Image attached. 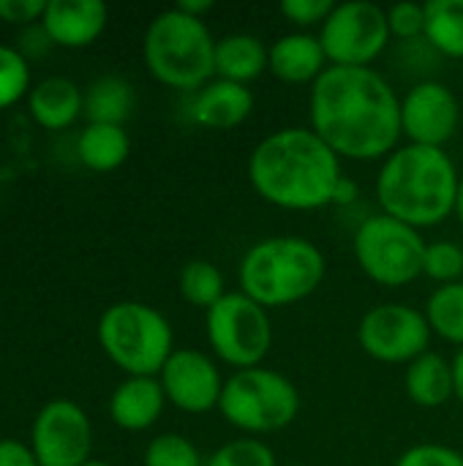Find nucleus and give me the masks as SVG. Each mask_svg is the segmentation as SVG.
<instances>
[{
	"mask_svg": "<svg viewBox=\"0 0 463 466\" xmlns=\"http://www.w3.org/2000/svg\"><path fill=\"white\" fill-rule=\"evenodd\" d=\"M311 131L338 158H388L401 134V98L374 68L330 66L311 85Z\"/></svg>",
	"mask_w": 463,
	"mask_h": 466,
	"instance_id": "obj_1",
	"label": "nucleus"
},
{
	"mask_svg": "<svg viewBox=\"0 0 463 466\" xmlns=\"http://www.w3.org/2000/svg\"><path fill=\"white\" fill-rule=\"evenodd\" d=\"M341 158L311 128L292 126L267 134L248 156L254 191L281 210H322L333 205Z\"/></svg>",
	"mask_w": 463,
	"mask_h": 466,
	"instance_id": "obj_2",
	"label": "nucleus"
},
{
	"mask_svg": "<svg viewBox=\"0 0 463 466\" xmlns=\"http://www.w3.org/2000/svg\"><path fill=\"white\" fill-rule=\"evenodd\" d=\"M461 175L442 147H396L377 177V197L385 216L415 229H428L456 213Z\"/></svg>",
	"mask_w": 463,
	"mask_h": 466,
	"instance_id": "obj_3",
	"label": "nucleus"
},
{
	"mask_svg": "<svg viewBox=\"0 0 463 466\" xmlns=\"http://www.w3.org/2000/svg\"><path fill=\"white\" fill-rule=\"evenodd\" d=\"M325 254L306 238L281 235L251 246L240 262V292L262 309H284L311 298L325 281Z\"/></svg>",
	"mask_w": 463,
	"mask_h": 466,
	"instance_id": "obj_4",
	"label": "nucleus"
},
{
	"mask_svg": "<svg viewBox=\"0 0 463 466\" xmlns=\"http://www.w3.org/2000/svg\"><path fill=\"white\" fill-rule=\"evenodd\" d=\"M145 66L166 87L196 93L216 79V38L205 19L161 11L145 30Z\"/></svg>",
	"mask_w": 463,
	"mask_h": 466,
	"instance_id": "obj_5",
	"label": "nucleus"
},
{
	"mask_svg": "<svg viewBox=\"0 0 463 466\" xmlns=\"http://www.w3.org/2000/svg\"><path fill=\"white\" fill-rule=\"evenodd\" d=\"M98 344L128 377H158L175 352L166 317L139 300L115 303L101 314Z\"/></svg>",
	"mask_w": 463,
	"mask_h": 466,
	"instance_id": "obj_6",
	"label": "nucleus"
},
{
	"mask_svg": "<svg viewBox=\"0 0 463 466\" xmlns=\"http://www.w3.org/2000/svg\"><path fill=\"white\" fill-rule=\"evenodd\" d=\"M218 412L243 434H273L295 423L300 393L273 369H243L224 382Z\"/></svg>",
	"mask_w": 463,
	"mask_h": 466,
	"instance_id": "obj_7",
	"label": "nucleus"
},
{
	"mask_svg": "<svg viewBox=\"0 0 463 466\" xmlns=\"http://www.w3.org/2000/svg\"><path fill=\"white\" fill-rule=\"evenodd\" d=\"M355 259L360 270L388 289L409 287L423 276V257H426V240L420 229L377 213L366 218L352 240Z\"/></svg>",
	"mask_w": 463,
	"mask_h": 466,
	"instance_id": "obj_8",
	"label": "nucleus"
},
{
	"mask_svg": "<svg viewBox=\"0 0 463 466\" xmlns=\"http://www.w3.org/2000/svg\"><path fill=\"white\" fill-rule=\"evenodd\" d=\"M205 325L213 355L237 371L262 366L273 347L270 314L246 292H226L207 311Z\"/></svg>",
	"mask_w": 463,
	"mask_h": 466,
	"instance_id": "obj_9",
	"label": "nucleus"
},
{
	"mask_svg": "<svg viewBox=\"0 0 463 466\" xmlns=\"http://www.w3.org/2000/svg\"><path fill=\"white\" fill-rule=\"evenodd\" d=\"M388 11L368 0L336 3L333 14L319 27V41L330 66L371 68L390 44Z\"/></svg>",
	"mask_w": 463,
	"mask_h": 466,
	"instance_id": "obj_10",
	"label": "nucleus"
},
{
	"mask_svg": "<svg viewBox=\"0 0 463 466\" xmlns=\"http://www.w3.org/2000/svg\"><path fill=\"white\" fill-rule=\"evenodd\" d=\"M363 352L379 363H412L428 352L431 325L423 311L407 303H382L363 314L357 325Z\"/></svg>",
	"mask_w": 463,
	"mask_h": 466,
	"instance_id": "obj_11",
	"label": "nucleus"
},
{
	"mask_svg": "<svg viewBox=\"0 0 463 466\" xmlns=\"http://www.w3.org/2000/svg\"><path fill=\"white\" fill-rule=\"evenodd\" d=\"M30 448L38 466H82L90 461L93 429L74 401H49L33 420Z\"/></svg>",
	"mask_w": 463,
	"mask_h": 466,
	"instance_id": "obj_12",
	"label": "nucleus"
},
{
	"mask_svg": "<svg viewBox=\"0 0 463 466\" xmlns=\"http://www.w3.org/2000/svg\"><path fill=\"white\" fill-rule=\"evenodd\" d=\"M461 126V104L456 93L442 82H418L401 98V134L409 145L442 147L456 137Z\"/></svg>",
	"mask_w": 463,
	"mask_h": 466,
	"instance_id": "obj_13",
	"label": "nucleus"
},
{
	"mask_svg": "<svg viewBox=\"0 0 463 466\" xmlns=\"http://www.w3.org/2000/svg\"><path fill=\"white\" fill-rule=\"evenodd\" d=\"M164 396L186 415H207L218 410L224 382L213 358L199 350H175L158 374Z\"/></svg>",
	"mask_w": 463,
	"mask_h": 466,
	"instance_id": "obj_14",
	"label": "nucleus"
},
{
	"mask_svg": "<svg viewBox=\"0 0 463 466\" xmlns=\"http://www.w3.org/2000/svg\"><path fill=\"white\" fill-rule=\"evenodd\" d=\"M106 19L109 11L101 0H46L41 25L52 44L79 49L104 33Z\"/></svg>",
	"mask_w": 463,
	"mask_h": 466,
	"instance_id": "obj_15",
	"label": "nucleus"
},
{
	"mask_svg": "<svg viewBox=\"0 0 463 466\" xmlns=\"http://www.w3.org/2000/svg\"><path fill=\"white\" fill-rule=\"evenodd\" d=\"M327 68V55L314 33H287L267 46V71L287 85H314Z\"/></svg>",
	"mask_w": 463,
	"mask_h": 466,
	"instance_id": "obj_16",
	"label": "nucleus"
},
{
	"mask_svg": "<svg viewBox=\"0 0 463 466\" xmlns=\"http://www.w3.org/2000/svg\"><path fill=\"white\" fill-rule=\"evenodd\" d=\"M254 112V93L246 85L213 79L202 90H196L191 101V120L210 131H229L248 120Z\"/></svg>",
	"mask_w": 463,
	"mask_h": 466,
	"instance_id": "obj_17",
	"label": "nucleus"
},
{
	"mask_svg": "<svg viewBox=\"0 0 463 466\" xmlns=\"http://www.w3.org/2000/svg\"><path fill=\"white\" fill-rule=\"evenodd\" d=\"M166 396L158 377H128L109 399V418L123 431H145L164 412Z\"/></svg>",
	"mask_w": 463,
	"mask_h": 466,
	"instance_id": "obj_18",
	"label": "nucleus"
},
{
	"mask_svg": "<svg viewBox=\"0 0 463 466\" xmlns=\"http://www.w3.org/2000/svg\"><path fill=\"white\" fill-rule=\"evenodd\" d=\"M79 112H85V96L65 76L41 79L30 90V115L38 126L49 131H60L71 126L79 117Z\"/></svg>",
	"mask_w": 463,
	"mask_h": 466,
	"instance_id": "obj_19",
	"label": "nucleus"
},
{
	"mask_svg": "<svg viewBox=\"0 0 463 466\" xmlns=\"http://www.w3.org/2000/svg\"><path fill=\"white\" fill-rule=\"evenodd\" d=\"M404 388H407L409 401L418 407H426V410L445 407L450 399H456L453 363H448L437 352H426L407 366Z\"/></svg>",
	"mask_w": 463,
	"mask_h": 466,
	"instance_id": "obj_20",
	"label": "nucleus"
},
{
	"mask_svg": "<svg viewBox=\"0 0 463 466\" xmlns=\"http://www.w3.org/2000/svg\"><path fill=\"white\" fill-rule=\"evenodd\" d=\"M267 68V46L251 33H229L216 41V76L248 85Z\"/></svg>",
	"mask_w": 463,
	"mask_h": 466,
	"instance_id": "obj_21",
	"label": "nucleus"
},
{
	"mask_svg": "<svg viewBox=\"0 0 463 466\" xmlns=\"http://www.w3.org/2000/svg\"><path fill=\"white\" fill-rule=\"evenodd\" d=\"M76 153L90 172H112L126 164L131 153V139L123 126L87 123L79 134Z\"/></svg>",
	"mask_w": 463,
	"mask_h": 466,
	"instance_id": "obj_22",
	"label": "nucleus"
},
{
	"mask_svg": "<svg viewBox=\"0 0 463 466\" xmlns=\"http://www.w3.org/2000/svg\"><path fill=\"white\" fill-rule=\"evenodd\" d=\"M134 109V90L123 76H98L85 93V115L90 123L123 126Z\"/></svg>",
	"mask_w": 463,
	"mask_h": 466,
	"instance_id": "obj_23",
	"label": "nucleus"
},
{
	"mask_svg": "<svg viewBox=\"0 0 463 466\" xmlns=\"http://www.w3.org/2000/svg\"><path fill=\"white\" fill-rule=\"evenodd\" d=\"M426 41L445 57L463 60V0H428Z\"/></svg>",
	"mask_w": 463,
	"mask_h": 466,
	"instance_id": "obj_24",
	"label": "nucleus"
},
{
	"mask_svg": "<svg viewBox=\"0 0 463 466\" xmlns=\"http://www.w3.org/2000/svg\"><path fill=\"white\" fill-rule=\"evenodd\" d=\"M426 319L431 325V333L445 339L448 344H456L463 350V284H445L437 287L426 303Z\"/></svg>",
	"mask_w": 463,
	"mask_h": 466,
	"instance_id": "obj_25",
	"label": "nucleus"
},
{
	"mask_svg": "<svg viewBox=\"0 0 463 466\" xmlns=\"http://www.w3.org/2000/svg\"><path fill=\"white\" fill-rule=\"evenodd\" d=\"M177 287H180V295H183L191 306L205 309V311H210V309L226 295L221 270H218L213 262H205V259L188 262V265L180 270Z\"/></svg>",
	"mask_w": 463,
	"mask_h": 466,
	"instance_id": "obj_26",
	"label": "nucleus"
},
{
	"mask_svg": "<svg viewBox=\"0 0 463 466\" xmlns=\"http://www.w3.org/2000/svg\"><path fill=\"white\" fill-rule=\"evenodd\" d=\"M205 466H278L276 453L257 437H240L210 453Z\"/></svg>",
	"mask_w": 463,
	"mask_h": 466,
	"instance_id": "obj_27",
	"label": "nucleus"
},
{
	"mask_svg": "<svg viewBox=\"0 0 463 466\" xmlns=\"http://www.w3.org/2000/svg\"><path fill=\"white\" fill-rule=\"evenodd\" d=\"M423 276H428L431 281H439V287H445V284H456V281L463 276L461 246H458V243H450V240H434V243H426Z\"/></svg>",
	"mask_w": 463,
	"mask_h": 466,
	"instance_id": "obj_28",
	"label": "nucleus"
},
{
	"mask_svg": "<svg viewBox=\"0 0 463 466\" xmlns=\"http://www.w3.org/2000/svg\"><path fill=\"white\" fill-rule=\"evenodd\" d=\"M145 466H205L196 445L180 434H158L145 451Z\"/></svg>",
	"mask_w": 463,
	"mask_h": 466,
	"instance_id": "obj_29",
	"label": "nucleus"
},
{
	"mask_svg": "<svg viewBox=\"0 0 463 466\" xmlns=\"http://www.w3.org/2000/svg\"><path fill=\"white\" fill-rule=\"evenodd\" d=\"M30 87V66L14 46L0 44V109L16 104Z\"/></svg>",
	"mask_w": 463,
	"mask_h": 466,
	"instance_id": "obj_30",
	"label": "nucleus"
},
{
	"mask_svg": "<svg viewBox=\"0 0 463 466\" xmlns=\"http://www.w3.org/2000/svg\"><path fill=\"white\" fill-rule=\"evenodd\" d=\"M388 27L390 35L401 41L420 38L426 33V5L420 3H396L388 8Z\"/></svg>",
	"mask_w": 463,
	"mask_h": 466,
	"instance_id": "obj_31",
	"label": "nucleus"
},
{
	"mask_svg": "<svg viewBox=\"0 0 463 466\" xmlns=\"http://www.w3.org/2000/svg\"><path fill=\"white\" fill-rule=\"evenodd\" d=\"M396 466H463V453L448 445L437 442H423L401 453Z\"/></svg>",
	"mask_w": 463,
	"mask_h": 466,
	"instance_id": "obj_32",
	"label": "nucleus"
},
{
	"mask_svg": "<svg viewBox=\"0 0 463 466\" xmlns=\"http://www.w3.org/2000/svg\"><path fill=\"white\" fill-rule=\"evenodd\" d=\"M333 0H281L278 11L297 27H314L325 25V19L333 14Z\"/></svg>",
	"mask_w": 463,
	"mask_h": 466,
	"instance_id": "obj_33",
	"label": "nucleus"
},
{
	"mask_svg": "<svg viewBox=\"0 0 463 466\" xmlns=\"http://www.w3.org/2000/svg\"><path fill=\"white\" fill-rule=\"evenodd\" d=\"M46 11V0H0L3 22H33Z\"/></svg>",
	"mask_w": 463,
	"mask_h": 466,
	"instance_id": "obj_34",
	"label": "nucleus"
},
{
	"mask_svg": "<svg viewBox=\"0 0 463 466\" xmlns=\"http://www.w3.org/2000/svg\"><path fill=\"white\" fill-rule=\"evenodd\" d=\"M0 466H38L33 448L16 440H0Z\"/></svg>",
	"mask_w": 463,
	"mask_h": 466,
	"instance_id": "obj_35",
	"label": "nucleus"
},
{
	"mask_svg": "<svg viewBox=\"0 0 463 466\" xmlns=\"http://www.w3.org/2000/svg\"><path fill=\"white\" fill-rule=\"evenodd\" d=\"M360 197V188H357V183L352 180V177H341L338 180V186H336V194H333V205H338V208H347V205H352L355 199Z\"/></svg>",
	"mask_w": 463,
	"mask_h": 466,
	"instance_id": "obj_36",
	"label": "nucleus"
},
{
	"mask_svg": "<svg viewBox=\"0 0 463 466\" xmlns=\"http://www.w3.org/2000/svg\"><path fill=\"white\" fill-rule=\"evenodd\" d=\"M175 8H180V11H183V14H188V16L202 19L207 11H213V0H180Z\"/></svg>",
	"mask_w": 463,
	"mask_h": 466,
	"instance_id": "obj_37",
	"label": "nucleus"
},
{
	"mask_svg": "<svg viewBox=\"0 0 463 466\" xmlns=\"http://www.w3.org/2000/svg\"><path fill=\"white\" fill-rule=\"evenodd\" d=\"M453 380H456V399L463 407V350H458V355L453 358Z\"/></svg>",
	"mask_w": 463,
	"mask_h": 466,
	"instance_id": "obj_38",
	"label": "nucleus"
},
{
	"mask_svg": "<svg viewBox=\"0 0 463 466\" xmlns=\"http://www.w3.org/2000/svg\"><path fill=\"white\" fill-rule=\"evenodd\" d=\"M456 218H458V224L463 227V175H461V183H458V197H456V213H453Z\"/></svg>",
	"mask_w": 463,
	"mask_h": 466,
	"instance_id": "obj_39",
	"label": "nucleus"
},
{
	"mask_svg": "<svg viewBox=\"0 0 463 466\" xmlns=\"http://www.w3.org/2000/svg\"><path fill=\"white\" fill-rule=\"evenodd\" d=\"M82 466H112V464H104V461H87V464Z\"/></svg>",
	"mask_w": 463,
	"mask_h": 466,
	"instance_id": "obj_40",
	"label": "nucleus"
},
{
	"mask_svg": "<svg viewBox=\"0 0 463 466\" xmlns=\"http://www.w3.org/2000/svg\"><path fill=\"white\" fill-rule=\"evenodd\" d=\"M292 466H300V464H292Z\"/></svg>",
	"mask_w": 463,
	"mask_h": 466,
	"instance_id": "obj_41",
	"label": "nucleus"
}]
</instances>
